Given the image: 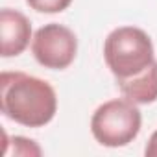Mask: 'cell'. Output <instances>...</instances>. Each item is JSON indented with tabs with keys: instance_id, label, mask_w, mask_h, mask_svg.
<instances>
[{
	"instance_id": "1",
	"label": "cell",
	"mask_w": 157,
	"mask_h": 157,
	"mask_svg": "<svg viewBox=\"0 0 157 157\" xmlns=\"http://www.w3.org/2000/svg\"><path fill=\"white\" fill-rule=\"evenodd\" d=\"M0 109L4 117L26 128H43L57 113L56 89L26 72L0 74Z\"/></svg>"
},
{
	"instance_id": "2",
	"label": "cell",
	"mask_w": 157,
	"mask_h": 157,
	"mask_svg": "<svg viewBox=\"0 0 157 157\" xmlns=\"http://www.w3.org/2000/svg\"><path fill=\"white\" fill-rule=\"evenodd\" d=\"M104 59L115 80H128L155 61V48L142 28L118 26L104 41Z\"/></svg>"
},
{
	"instance_id": "3",
	"label": "cell",
	"mask_w": 157,
	"mask_h": 157,
	"mask_svg": "<svg viewBox=\"0 0 157 157\" xmlns=\"http://www.w3.org/2000/svg\"><path fill=\"white\" fill-rule=\"evenodd\" d=\"M142 128V113L128 98H113L96 107L91 117V133L105 148H124L133 142Z\"/></svg>"
},
{
	"instance_id": "4",
	"label": "cell",
	"mask_w": 157,
	"mask_h": 157,
	"mask_svg": "<svg viewBox=\"0 0 157 157\" xmlns=\"http://www.w3.org/2000/svg\"><path fill=\"white\" fill-rule=\"evenodd\" d=\"M32 54L41 67L50 70H65L76 59L78 37L70 28L57 22H48L33 33Z\"/></svg>"
},
{
	"instance_id": "5",
	"label": "cell",
	"mask_w": 157,
	"mask_h": 157,
	"mask_svg": "<svg viewBox=\"0 0 157 157\" xmlns=\"http://www.w3.org/2000/svg\"><path fill=\"white\" fill-rule=\"evenodd\" d=\"M32 22L19 10L4 8L0 11V56L17 57L32 43Z\"/></svg>"
},
{
	"instance_id": "6",
	"label": "cell",
	"mask_w": 157,
	"mask_h": 157,
	"mask_svg": "<svg viewBox=\"0 0 157 157\" xmlns=\"http://www.w3.org/2000/svg\"><path fill=\"white\" fill-rule=\"evenodd\" d=\"M117 87L124 98L137 105H148L157 102V59L128 80H117Z\"/></svg>"
},
{
	"instance_id": "7",
	"label": "cell",
	"mask_w": 157,
	"mask_h": 157,
	"mask_svg": "<svg viewBox=\"0 0 157 157\" xmlns=\"http://www.w3.org/2000/svg\"><path fill=\"white\" fill-rule=\"evenodd\" d=\"M13 146V150H10L6 153V157L10 155H19V157H39L43 155V150L39 148V144L28 137L22 135H15V137H8V133L4 131V148Z\"/></svg>"
},
{
	"instance_id": "8",
	"label": "cell",
	"mask_w": 157,
	"mask_h": 157,
	"mask_svg": "<svg viewBox=\"0 0 157 157\" xmlns=\"http://www.w3.org/2000/svg\"><path fill=\"white\" fill-rule=\"evenodd\" d=\"M26 4L37 13L54 15V13L65 11L72 4V0H26Z\"/></svg>"
},
{
	"instance_id": "9",
	"label": "cell",
	"mask_w": 157,
	"mask_h": 157,
	"mask_svg": "<svg viewBox=\"0 0 157 157\" xmlns=\"http://www.w3.org/2000/svg\"><path fill=\"white\" fill-rule=\"evenodd\" d=\"M144 155L146 157H157V129L150 135L146 148H144Z\"/></svg>"
}]
</instances>
